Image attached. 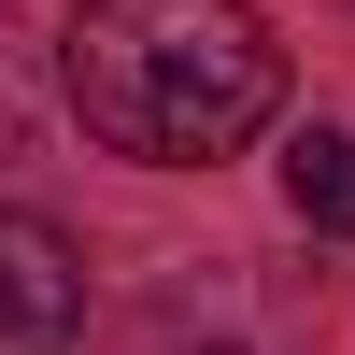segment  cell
Masks as SVG:
<instances>
[{
    "instance_id": "obj_1",
    "label": "cell",
    "mask_w": 355,
    "mask_h": 355,
    "mask_svg": "<svg viewBox=\"0 0 355 355\" xmlns=\"http://www.w3.org/2000/svg\"><path fill=\"white\" fill-rule=\"evenodd\" d=\"M284 100V43L256 0H85L71 15V114L114 157L199 171L256 142Z\"/></svg>"
},
{
    "instance_id": "obj_3",
    "label": "cell",
    "mask_w": 355,
    "mask_h": 355,
    "mask_svg": "<svg viewBox=\"0 0 355 355\" xmlns=\"http://www.w3.org/2000/svg\"><path fill=\"white\" fill-rule=\"evenodd\" d=\"M284 214L327 227V242H355V128H299L284 142Z\"/></svg>"
},
{
    "instance_id": "obj_2",
    "label": "cell",
    "mask_w": 355,
    "mask_h": 355,
    "mask_svg": "<svg viewBox=\"0 0 355 355\" xmlns=\"http://www.w3.org/2000/svg\"><path fill=\"white\" fill-rule=\"evenodd\" d=\"M85 327V256L43 214H0V355H71Z\"/></svg>"
},
{
    "instance_id": "obj_4",
    "label": "cell",
    "mask_w": 355,
    "mask_h": 355,
    "mask_svg": "<svg viewBox=\"0 0 355 355\" xmlns=\"http://www.w3.org/2000/svg\"><path fill=\"white\" fill-rule=\"evenodd\" d=\"M0 142H15V85H0Z\"/></svg>"
}]
</instances>
